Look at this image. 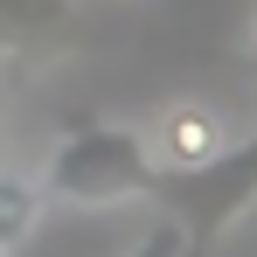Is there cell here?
Instances as JSON below:
<instances>
[{
    "instance_id": "3957f363",
    "label": "cell",
    "mask_w": 257,
    "mask_h": 257,
    "mask_svg": "<svg viewBox=\"0 0 257 257\" xmlns=\"http://www.w3.org/2000/svg\"><path fill=\"white\" fill-rule=\"evenodd\" d=\"M35 222H42V181L0 174V257H14V250H21Z\"/></svg>"
},
{
    "instance_id": "7a4b0ae2",
    "label": "cell",
    "mask_w": 257,
    "mask_h": 257,
    "mask_svg": "<svg viewBox=\"0 0 257 257\" xmlns=\"http://www.w3.org/2000/svg\"><path fill=\"white\" fill-rule=\"evenodd\" d=\"M146 146H153V160L167 174H202V167H215L236 139H229V125H222L215 104H167Z\"/></svg>"
},
{
    "instance_id": "5b68a950",
    "label": "cell",
    "mask_w": 257,
    "mask_h": 257,
    "mask_svg": "<svg viewBox=\"0 0 257 257\" xmlns=\"http://www.w3.org/2000/svg\"><path fill=\"white\" fill-rule=\"evenodd\" d=\"M181 250H188V229H181V222H153L125 257H181Z\"/></svg>"
},
{
    "instance_id": "6da1fadb",
    "label": "cell",
    "mask_w": 257,
    "mask_h": 257,
    "mask_svg": "<svg viewBox=\"0 0 257 257\" xmlns=\"http://www.w3.org/2000/svg\"><path fill=\"white\" fill-rule=\"evenodd\" d=\"M42 195L56 202H84V209H111V202H139V195H167V167L153 160V146L132 125H70L56 139L42 167Z\"/></svg>"
},
{
    "instance_id": "8992f818",
    "label": "cell",
    "mask_w": 257,
    "mask_h": 257,
    "mask_svg": "<svg viewBox=\"0 0 257 257\" xmlns=\"http://www.w3.org/2000/svg\"><path fill=\"white\" fill-rule=\"evenodd\" d=\"M250 49H257V28H250Z\"/></svg>"
},
{
    "instance_id": "277c9868",
    "label": "cell",
    "mask_w": 257,
    "mask_h": 257,
    "mask_svg": "<svg viewBox=\"0 0 257 257\" xmlns=\"http://www.w3.org/2000/svg\"><path fill=\"white\" fill-rule=\"evenodd\" d=\"M63 14H70V0H0V49L63 28Z\"/></svg>"
}]
</instances>
